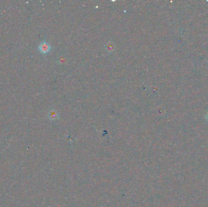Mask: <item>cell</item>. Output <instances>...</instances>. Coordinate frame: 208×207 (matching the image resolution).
Listing matches in <instances>:
<instances>
[{
	"mask_svg": "<svg viewBox=\"0 0 208 207\" xmlns=\"http://www.w3.org/2000/svg\"><path fill=\"white\" fill-rule=\"evenodd\" d=\"M38 49L42 53H46L50 51L51 46L48 43H46V41H43V42H42L40 44V45L38 46Z\"/></svg>",
	"mask_w": 208,
	"mask_h": 207,
	"instance_id": "cell-1",
	"label": "cell"
},
{
	"mask_svg": "<svg viewBox=\"0 0 208 207\" xmlns=\"http://www.w3.org/2000/svg\"><path fill=\"white\" fill-rule=\"evenodd\" d=\"M48 117L49 120H56L58 118L59 115H58V112L56 111L55 109H51L48 112Z\"/></svg>",
	"mask_w": 208,
	"mask_h": 207,
	"instance_id": "cell-2",
	"label": "cell"
},
{
	"mask_svg": "<svg viewBox=\"0 0 208 207\" xmlns=\"http://www.w3.org/2000/svg\"><path fill=\"white\" fill-rule=\"evenodd\" d=\"M105 49L106 50V51L109 53L113 52L114 50V44L111 42L108 43L107 44H106V45H105Z\"/></svg>",
	"mask_w": 208,
	"mask_h": 207,
	"instance_id": "cell-3",
	"label": "cell"
},
{
	"mask_svg": "<svg viewBox=\"0 0 208 207\" xmlns=\"http://www.w3.org/2000/svg\"><path fill=\"white\" fill-rule=\"evenodd\" d=\"M205 118L206 119V120H207V121H208V112L206 114V115H205Z\"/></svg>",
	"mask_w": 208,
	"mask_h": 207,
	"instance_id": "cell-4",
	"label": "cell"
}]
</instances>
